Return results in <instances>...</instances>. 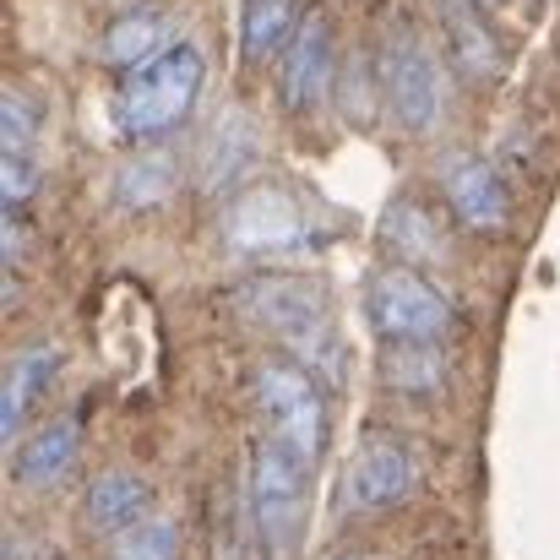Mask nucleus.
I'll list each match as a JSON object with an SVG mask.
<instances>
[{"instance_id": "nucleus-1", "label": "nucleus", "mask_w": 560, "mask_h": 560, "mask_svg": "<svg viewBox=\"0 0 560 560\" xmlns=\"http://www.w3.org/2000/svg\"><path fill=\"white\" fill-rule=\"evenodd\" d=\"M234 305L245 322H256L267 338H278L283 354L300 360L327 392H338L349 381V349H343L327 283H316L305 272H261L234 289Z\"/></svg>"}, {"instance_id": "nucleus-2", "label": "nucleus", "mask_w": 560, "mask_h": 560, "mask_svg": "<svg viewBox=\"0 0 560 560\" xmlns=\"http://www.w3.org/2000/svg\"><path fill=\"white\" fill-rule=\"evenodd\" d=\"M332 234H338L332 212L283 180H256V186L234 190L218 218V245L234 261L305 256V250H322Z\"/></svg>"}, {"instance_id": "nucleus-3", "label": "nucleus", "mask_w": 560, "mask_h": 560, "mask_svg": "<svg viewBox=\"0 0 560 560\" xmlns=\"http://www.w3.org/2000/svg\"><path fill=\"white\" fill-rule=\"evenodd\" d=\"M201 82H207V60H201L196 44L164 49L159 60H148V66H137V71L120 77V88H115V98H109L115 131H120L131 148H164L190 115H196Z\"/></svg>"}, {"instance_id": "nucleus-4", "label": "nucleus", "mask_w": 560, "mask_h": 560, "mask_svg": "<svg viewBox=\"0 0 560 560\" xmlns=\"http://www.w3.org/2000/svg\"><path fill=\"white\" fill-rule=\"evenodd\" d=\"M375 109L402 131V137H435L446 126V71L430 38L413 22L386 27L375 49Z\"/></svg>"}, {"instance_id": "nucleus-5", "label": "nucleus", "mask_w": 560, "mask_h": 560, "mask_svg": "<svg viewBox=\"0 0 560 560\" xmlns=\"http://www.w3.org/2000/svg\"><path fill=\"white\" fill-rule=\"evenodd\" d=\"M311 474L316 463L283 446L278 435H256L250 446V474H245V501H250V528L261 539L267 560H289L305 539L311 517Z\"/></svg>"}, {"instance_id": "nucleus-6", "label": "nucleus", "mask_w": 560, "mask_h": 560, "mask_svg": "<svg viewBox=\"0 0 560 560\" xmlns=\"http://www.w3.org/2000/svg\"><path fill=\"white\" fill-rule=\"evenodd\" d=\"M250 402H256L267 435H278L300 457L322 463V452L332 441V402H327V386L300 360H289V354L261 360L250 371Z\"/></svg>"}, {"instance_id": "nucleus-7", "label": "nucleus", "mask_w": 560, "mask_h": 560, "mask_svg": "<svg viewBox=\"0 0 560 560\" xmlns=\"http://www.w3.org/2000/svg\"><path fill=\"white\" fill-rule=\"evenodd\" d=\"M365 322L381 343H441L452 332V294L419 267L381 261L365 278Z\"/></svg>"}, {"instance_id": "nucleus-8", "label": "nucleus", "mask_w": 560, "mask_h": 560, "mask_svg": "<svg viewBox=\"0 0 560 560\" xmlns=\"http://www.w3.org/2000/svg\"><path fill=\"white\" fill-rule=\"evenodd\" d=\"M332 88H338V33H332V16L316 5L305 11L300 33L278 55V98L294 120H311L332 98Z\"/></svg>"}, {"instance_id": "nucleus-9", "label": "nucleus", "mask_w": 560, "mask_h": 560, "mask_svg": "<svg viewBox=\"0 0 560 560\" xmlns=\"http://www.w3.org/2000/svg\"><path fill=\"white\" fill-rule=\"evenodd\" d=\"M435 186H441L452 218H457L463 229H474V234H501V229H512V190H506L501 170H495L485 153H468V148L441 153V159H435Z\"/></svg>"}, {"instance_id": "nucleus-10", "label": "nucleus", "mask_w": 560, "mask_h": 560, "mask_svg": "<svg viewBox=\"0 0 560 560\" xmlns=\"http://www.w3.org/2000/svg\"><path fill=\"white\" fill-rule=\"evenodd\" d=\"M256 170H261V131H256V120L240 104L218 109L212 126L196 142V186L207 196H234V190L256 186Z\"/></svg>"}, {"instance_id": "nucleus-11", "label": "nucleus", "mask_w": 560, "mask_h": 560, "mask_svg": "<svg viewBox=\"0 0 560 560\" xmlns=\"http://www.w3.org/2000/svg\"><path fill=\"white\" fill-rule=\"evenodd\" d=\"M413 485H419L413 452H408L397 435H371V441L354 452L349 474H343V512L381 517V512L402 506V501L413 495Z\"/></svg>"}, {"instance_id": "nucleus-12", "label": "nucleus", "mask_w": 560, "mask_h": 560, "mask_svg": "<svg viewBox=\"0 0 560 560\" xmlns=\"http://www.w3.org/2000/svg\"><path fill=\"white\" fill-rule=\"evenodd\" d=\"M77 457H82V424H77V413H55V419L33 424V430L16 441V452H11V479H16V490H27V495H49V490H60V485L71 479Z\"/></svg>"}, {"instance_id": "nucleus-13", "label": "nucleus", "mask_w": 560, "mask_h": 560, "mask_svg": "<svg viewBox=\"0 0 560 560\" xmlns=\"http://www.w3.org/2000/svg\"><path fill=\"white\" fill-rule=\"evenodd\" d=\"M66 365V349L49 343V338H33L22 343L11 360H5V386H0V441H22L27 435V419L38 413V402L49 397L55 375Z\"/></svg>"}, {"instance_id": "nucleus-14", "label": "nucleus", "mask_w": 560, "mask_h": 560, "mask_svg": "<svg viewBox=\"0 0 560 560\" xmlns=\"http://www.w3.org/2000/svg\"><path fill=\"white\" fill-rule=\"evenodd\" d=\"M175 44H180V16H175L170 5H159V0H142V5H126V11L104 27L98 60L115 66V71H137V66L159 60V55L175 49Z\"/></svg>"}, {"instance_id": "nucleus-15", "label": "nucleus", "mask_w": 560, "mask_h": 560, "mask_svg": "<svg viewBox=\"0 0 560 560\" xmlns=\"http://www.w3.org/2000/svg\"><path fill=\"white\" fill-rule=\"evenodd\" d=\"M153 512V485L137 468H104L82 490V528L93 539H120Z\"/></svg>"}, {"instance_id": "nucleus-16", "label": "nucleus", "mask_w": 560, "mask_h": 560, "mask_svg": "<svg viewBox=\"0 0 560 560\" xmlns=\"http://www.w3.org/2000/svg\"><path fill=\"white\" fill-rule=\"evenodd\" d=\"M175 190H180V159H175L170 148H137V153L115 170L109 201H115L120 212H159V207L175 201Z\"/></svg>"}, {"instance_id": "nucleus-17", "label": "nucleus", "mask_w": 560, "mask_h": 560, "mask_svg": "<svg viewBox=\"0 0 560 560\" xmlns=\"http://www.w3.org/2000/svg\"><path fill=\"white\" fill-rule=\"evenodd\" d=\"M381 250L386 261H402V267H430L446 256V234H441V218L413 201V196H397L386 212H381Z\"/></svg>"}, {"instance_id": "nucleus-18", "label": "nucleus", "mask_w": 560, "mask_h": 560, "mask_svg": "<svg viewBox=\"0 0 560 560\" xmlns=\"http://www.w3.org/2000/svg\"><path fill=\"white\" fill-rule=\"evenodd\" d=\"M300 5L294 0H245L240 5V55L250 66H267L289 49V38L300 33Z\"/></svg>"}, {"instance_id": "nucleus-19", "label": "nucleus", "mask_w": 560, "mask_h": 560, "mask_svg": "<svg viewBox=\"0 0 560 560\" xmlns=\"http://www.w3.org/2000/svg\"><path fill=\"white\" fill-rule=\"evenodd\" d=\"M441 27H446V49L468 77H495L501 71V49L495 33L485 27L474 0H441Z\"/></svg>"}, {"instance_id": "nucleus-20", "label": "nucleus", "mask_w": 560, "mask_h": 560, "mask_svg": "<svg viewBox=\"0 0 560 560\" xmlns=\"http://www.w3.org/2000/svg\"><path fill=\"white\" fill-rule=\"evenodd\" d=\"M381 381L402 397H441L446 392V354L441 343H381Z\"/></svg>"}, {"instance_id": "nucleus-21", "label": "nucleus", "mask_w": 560, "mask_h": 560, "mask_svg": "<svg viewBox=\"0 0 560 560\" xmlns=\"http://www.w3.org/2000/svg\"><path fill=\"white\" fill-rule=\"evenodd\" d=\"M38 137H44V104L22 82H5V93H0V153H38Z\"/></svg>"}, {"instance_id": "nucleus-22", "label": "nucleus", "mask_w": 560, "mask_h": 560, "mask_svg": "<svg viewBox=\"0 0 560 560\" xmlns=\"http://www.w3.org/2000/svg\"><path fill=\"white\" fill-rule=\"evenodd\" d=\"M109 560H180V523L170 512H148L137 528L115 539Z\"/></svg>"}, {"instance_id": "nucleus-23", "label": "nucleus", "mask_w": 560, "mask_h": 560, "mask_svg": "<svg viewBox=\"0 0 560 560\" xmlns=\"http://www.w3.org/2000/svg\"><path fill=\"white\" fill-rule=\"evenodd\" d=\"M38 186H44V159L38 153H0V201L5 207H27Z\"/></svg>"}, {"instance_id": "nucleus-24", "label": "nucleus", "mask_w": 560, "mask_h": 560, "mask_svg": "<svg viewBox=\"0 0 560 560\" xmlns=\"http://www.w3.org/2000/svg\"><path fill=\"white\" fill-rule=\"evenodd\" d=\"M0 250H5V272H16V267H22V256H27V223H22V207H5Z\"/></svg>"}, {"instance_id": "nucleus-25", "label": "nucleus", "mask_w": 560, "mask_h": 560, "mask_svg": "<svg viewBox=\"0 0 560 560\" xmlns=\"http://www.w3.org/2000/svg\"><path fill=\"white\" fill-rule=\"evenodd\" d=\"M338 560H365V556H338Z\"/></svg>"}]
</instances>
